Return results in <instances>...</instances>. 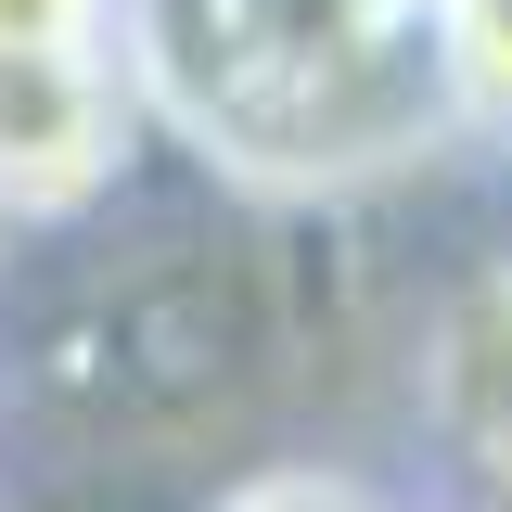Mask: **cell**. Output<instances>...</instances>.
Here are the masks:
<instances>
[{"instance_id": "cell-6", "label": "cell", "mask_w": 512, "mask_h": 512, "mask_svg": "<svg viewBox=\"0 0 512 512\" xmlns=\"http://www.w3.org/2000/svg\"><path fill=\"white\" fill-rule=\"evenodd\" d=\"M0 52H116V0H0Z\"/></svg>"}, {"instance_id": "cell-1", "label": "cell", "mask_w": 512, "mask_h": 512, "mask_svg": "<svg viewBox=\"0 0 512 512\" xmlns=\"http://www.w3.org/2000/svg\"><path fill=\"white\" fill-rule=\"evenodd\" d=\"M116 64L154 154H192L205 192L282 218L487 154L436 0H116Z\"/></svg>"}, {"instance_id": "cell-7", "label": "cell", "mask_w": 512, "mask_h": 512, "mask_svg": "<svg viewBox=\"0 0 512 512\" xmlns=\"http://www.w3.org/2000/svg\"><path fill=\"white\" fill-rule=\"evenodd\" d=\"M346 512H410V500H359V487H346Z\"/></svg>"}, {"instance_id": "cell-8", "label": "cell", "mask_w": 512, "mask_h": 512, "mask_svg": "<svg viewBox=\"0 0 512 512\" xmlns=\"http://www.w3.org/2000/svg\"><path fill=\"white\" fill-rule=\"evenodd\" d=\"M0 269H13V231H0Z\"/></svg>"}, {"instance_id": "cell-3", "label": "cell", "mask_w": 512, "mask_h": 512, "mask_svg": "<svg viewBox=\"0 0 512 512\" xmlns=\"http://www.w3.org/2000/svg\"><path fill=\"white\" fill-rule=\"evenodd\" d=\"M154 154V116L116 52H0V231L64 244L90 231Z\"/></svg>"}, {"instance_id": "cell-4", "label": "cell", "mask_w": 512, "mask_h": 512, "mask_svg": "<svg viewBox=\"0 0 512 512\" xmlns=\"http://www.w3.org/2000/svg\"><path fill=\"white\" fill-rule=\"evenodd\" d=\"M410 397H423L448 487L474 512H512V256H474L436 282L423 346H410Z\"/></svg>"}, {"instance_id": "cell-2", "label": "cell", "mask_w": 512, "mask_h": 512, "mask_svg": "<svg viewBox=\"0 0 512 512\" xmlns=\"http://www.w3.org/2000/svg\"><path fill=\"white\" fill-rule=\"evenodd\" d=\"M116 218V205H103ZM64 231V269L26 359L39 384L90 397V410H141V397H218L269 346V269H256L218 218H141V231Z\"/></svg>"}, {"instance_id": "cell-5", "label": "cell", "mask_w": 512, "mask_h": 512, "mask_svg": "<svg viewBox=\"0 0 512 512\" xmlns=\"http://www.w3.org/2000/svg\"><path fill=\"white\" fill-rule=\"evenodd\" d=\"M448 52H461V103H474V141L512 154V0H436Z\"/></svg>"}]
</instances>
